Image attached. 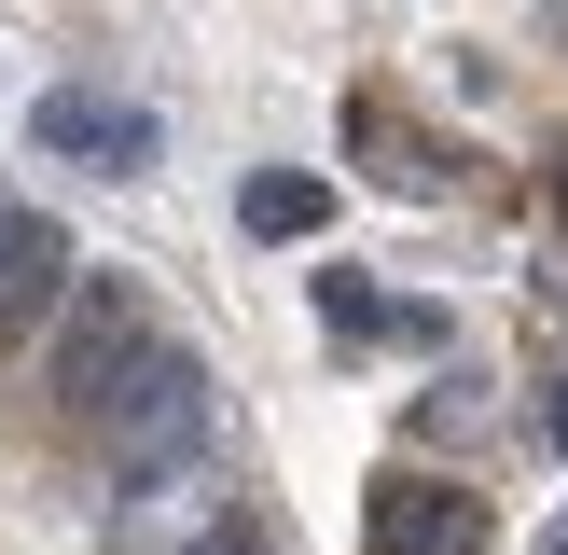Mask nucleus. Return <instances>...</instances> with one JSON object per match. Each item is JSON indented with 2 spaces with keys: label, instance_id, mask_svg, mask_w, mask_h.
Here are the masks:
<instances>
[{
  "label": "nucleus",
  "instance_id": "nucleus-8",
  "mask_svg": "<svg viewBox=\"0 0 568 555\" xmlns=\"http://www.w3.org/2000/svg\"><path fill=\"white\" fill-rule=\"evenodd\" d=\"M541 444L568 458V375H541Z\"/></svg>",
  "mask_w": 568,
  "mask_h": 555
},
{
  "label": "nucleus",
  "instance_id": "nucleus-9",
  "mask_svg": "<svg viewBox=\"0 0 568 555\" xmlns=\"http://www.w3.org/2000/svg\"><path fill=\"white\" fill-rule=\"evenodd\" d=\"M181 555H264V542H250V527H209V542H181Z\"/></svg>",
  "mask_w": 568,
  "mask_h": 555
},
{
  "label": "nucleus",
  "instance_id": "nucleus-10",
  "mask_svg": "<svg viewBox=\"0 0 568 555\" xmlns=\"http://www.w3.org/2000/svg\"><path fill=\"white\" fill-rule=\"evenodd\" d=\"M541 555H568V514H555V527H541Z\"/></svg>",
  "mask_w": 568,
  "mask_h": 555
},
{
  "label": "nucleus",
  "instance_id": "nucleus-6",
  "mask_svg": "<svg viewBox=\"0 0 568 555\" xmlns=\"http://www.w3.org/2000/svg\"><path fill=\"white\" fill-rule=\"evenodd\" d=\"M236 222L264 250H292V236H320V181H305V167H264V181H236Z\"/></svg>",
  "mask_w": 568,
  "mask_h": 555
},
{
  "label": "nucleus",
  "instance_id": "nucleus-5",
  "mask_svg": "<svg viewBox=\"0 0 568 555\" xmlns=\"http://www.w3.org/2000/svg\"><path fill=\"white\" fill-rule=\"evenodd\" d=\"M55 292H70V236H55L42 209H0V347H14Z\"/></svg>",
  "mask_w": 568,
  "mask_h": 555
},
{
  "label": "nucleus",
  "instance_id": "nucleus-1",
  "mask_svg": "<svg viewBox=\"0 0 568 555\" xmlns=\"http://www.w3.org/2000/svg\"><path fill=\"white\" fill-rule=\"evenodd\" d=\"M98 458L125 472V486H166V472H194V458H209V361L153 347V361H139V375L98 403Z\"/></svg>",
  "mask_w": 568,
  "mask_h": 555
},
{
  "label": "nucleus",
  "instance_id": "nucleus-4",
  "mask_svg": "<svg viewBox=\"0 0 568 555\" xmlns=\"http://www.w3.org/2000/svg\"><path fill=\"white\" fill-rule=\"evenodd\" d=\"M28 125H42V153H70V167H111V181H125V167H153V111L98 98V83H55V98L28 111Z\"/></svg>",
  "mask_w": 568,
  "mask_h": 555
},
{
  "label": "nucleus",
  "instance_id": "nucleus-2",
  "mask_svg": "<svg viewBox=\"0 0 568 555\" xmlns=\"http://www.w3.org/2000/svg\"><path fill=\"white\" fill-rule=\"evenodd\" d=\"M139 361H153V320H139V292H125V278H83V292H70V333H55V389L98 416L111 389L139 375Z\"/></svg>",
  "mask_w": 568,
  "mask_h": 555
},
{
  "label": "nucleus",
  "instance_id": "nucleus-3",
  "mask_svg": "<svg viewBox=\"0 0 568 555\" xmlns=\"http://www.w3.org/2000/svg\"><path fill=\"white\" fill-rule=\"evenodd\" d=\"M375 555H486V500L444 472H375Z\"/></svg>",
  "mask_w": 568,
  "mask_h": 555
},
{
  "label": "nucleus",
  "instance_id": "nucleus-7",
  "mask_svg": "<svg viewBox=\"0 0 568 555\" xmlns=\"http://www.w3.org/2000/svg\"><path fill=\"white\" fill-rule=\"evenodd\" d=\"M320 320H333V333H388V305L361 292V278H320Z\"/></svg>",
  "mask_w": 568,
  "mask_h": 555
}]
</instances>
